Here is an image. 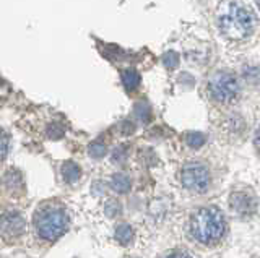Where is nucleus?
<instances>
[{
  "mask_svg": "<svg viewBox=\"0 0 260 258\" xmlns=\"http://www.w3.org/2000/svg\"><path fill=\"white\" fill-rule=\"evenodd\" d=\"M226 221L221 209L205 206L197 209L190 217V232L193 239L203 245H215L223 239Z\"/></svg>",
  "mask_w": 260,
  "mask_h": 258,
  "instance_id": "1",
  "label": "nucleus"
},
{
  "mask_svg": "<svg viewBox=\"0 0 260 258\" xmlns=\"http://www.w3.org/2000/svg\"><path fill=\"white\" fill-rule=\"evenodd\" d=\"M221 34L231 41H242L255 29V17L246 7L233 4L221 13L218 21Z\"/></svg>",
  "mask_w": 260,
  "mask_h": 258,
  "instance_id": "2",
  "label": "nucleus"
},
{
  "mask_svg": "<svg viewBox=\"0 0 260 258\" xmlns=\"http://www.w3.org/2000/svg\"><path fill=\"white\" fill-rule=\"evenodd\" d=\"M36 231L44 240L54 242L67 231L69 216L59 205H46L35 214Z\"/></svg>",
  "mask_w": 260,
  "mask_h": 258,
  "instance_id": "3",
  "label": "nucleus"
},
{
  "mask_svg": "<svg viewBox=\"0 0 260 258\" xmlns=\"http://www.w3.org/2000/svg\"><path fill=\"white\" fill-rule=\"evenodd\" d=\"M239 80L233 73H228V71H219V73L211 77L207 83L208 98L216 104H233L239 98Z\"/></svg>",
  "mask_w": 260,
  "mask_h": 258,
  "instance_id": "4",
  "label": "nucleus"
},
{
  "mask_svg": "<svg viewBox=\"0 0 260 258\" xmlns=\"http://www.w3.org/2000/svg\"><path fill=\"white\" fill-rule=\"evenodd\" d=\"M181 182L190 192L202 193L210 185V172L202 163H187L181 171Z\"/></svg>",
  "mask_w": 260,
  "mask_h": 258,
  "instance_id": "5",
  "label": "nucleus"
},
{
  "mask_svg": "<svg viewBox=\"0 0 260 258\" xmlns=\"http://www.w3.org/2000/svg\"><path fill=\"white\" fill-rule=\"evenodd\" d=\"M230 206L241 217H250L257 211V198L250 190H236L230 197Z\"/></svg>",
  "mask_w": 260,
  "mask_h": 258,
  "instance_id": "6",
  "label": "nucleus"
},
{
  "mask_svg": "<svg viewBox=\"0 0 260 258\" xmlns=\"http://www.w3.org/2000/svg\"><path fill=\"white\" fill-rule=\"evenodd\" d=\"M24 232V219L18 211H7L2 216V234L8 240L18 239Z\"/></svg>",
  "mask_w": 260,
  "mask_h": 258,
  "instance_id": "7",
  "label": "nucleus"
},
{
  "mask_svg": "<svg viewBox=\"0 0 260 258\" xmlns=\"http://www.w3.org/2000/svg\"><path fill=\"white\" fill-rule=\"evenodd\" d=\"M80 175H81V171L75 163L67 161V163L62 164V177H63L65 182H69V183L77 182L80 179Z\"/></svg>",
  "mask_w": 260,
  "mask_h": 258,
  "instance_id": "8",
  "label": "nucleus"
},
{
  "mask_svg": "<svg viewBox=\"0 0 260 258\" xmlns=\"http://www.w3.org/2000/svg\"><path fill=\"white\" fill-rule=\"evenodd\" d=\"M122 83L127 88L128 91H134L140 86V75H138L137 70L132 68H127L122 71Z\"/></svg>",
  "mask_w": 260,
  "mask_h": 258,
  "instance_id": "9",
  "label": "nucleus"
},
{
  "mask_svg": "<svg viewBox=\"0 0 260 258\" xmlns=\"http://www.w3.org/2000/svg\"><path fill=\"white\" fill-rule=\"evenodd\" d=\"M116 240L120 245H128L134 240V229L128 224H120L116 228Z\"/></svg>",
  "mask_w": 260,
  "mask_h": 258,
  "instance_id": "10",
  "label": "nucleus"
},
{
  "mask_svg": "<svg viewBox=\"0 0 260 258\" xmlns=\"http://www.w3.org/2000/svg\"><path fill=\"white\" fill-rule=\"evenodd\" d=\"M112 189L119 192V193H127L130 190V179L124 174H116L112 175V180H111Z\"/></svg>",
  "mask_w": 260,
  "mask_h": 258,
  "instance_id": "11",
  "label": "nucleus"
},
{
  "mask_svg": "<svg viewBox=\"0 0 260 258\" xmlns=\"http://www.w3.org/2000/svg\"><path fill=\"white\" fill-rule=\"evenodd\" d=\"M185 143L189 144L190 148L197 150V148L203 146V143H205V136L199 132H189V133H185Z\"/></svg>",
  "mask_w": 260,
  "mask_h": 258,
  "instance_id": "12",
  "label": "nucleus"
},
{
  "mask_svg": "<svg viewBox=\"0 0 260 258\" xmlns=\"http://www.w3.org/2000/svg\"><path fill=\"white\" fill-rule=\"evenodd\" d=\"M5 185L10 190H15V187H18L21 190V175L16 172V171H10L5 175Z\"/></svg>",
  "mask_w": 260,
  "mask_h": 258,
  "instance_id": "13",
  "label": "nucleus"
},
{
  "mask_svg": "<svg viewBox=\"0 0 260 258\" xmlns=\"http://www.w3.org/2000/svg\"><path fill=\"white\" fill-rule=\"evenodd\" d=\"M88 153H89V156H91V158L100 159V158H103L106 155V144L103 141H93L91 144H89Z\"/></svg>",
  "mask_w": 260,
  "mask_h": 258,
  "instance_id": "14",
  "label": "nucleus"
},
{
  "mask_svg": "<svg viewBox=\"0 0 260 258\" xmlns=\"http://www.w3.org/2000/svg\"><path fill=\"white\" fill-rule=\"evenodd\" d=\"M104 211L109 217H117L122 213V205L119 203L117 200H109L108 203H106V206H104Z\"/></svg>",
  "mask_w": 260,
  "mask_h": 258,
  "instance_id": "15",
  "label": "nucleus"
},
{
  "mask_svg": "<svg viewBox=\"0 0 260 258\" xmlns=\"http://www.w3.org/2000/svg\"><path fill=\"white\" fill-rule=\"evenodd\" d=\"M63 133H65V128L60 124H51V125H49V128H47L49 138H52V140H59Z\"/></svg>",
  "mask_w": 260,
  "mask_h": 258,
  "instance_id": "16",
  "label": "nucleus"
},
{
  "mask_svg": "<svg viewBox=\"0 0 260 258\" xmlns=\"http://www.w3.org/2000/svg\"><path fill=\"white\" fill-rule=\"evenodd\" d=\"M166 60H165V63H166V67H169V68H174L176 65H177V55L176 54H168L166 57H165Z\"/></svg>",
  "mask_w": 260,
  "mask_h": 258,
  "instance_id": "17",
  "label": "nucleus"
},
{
  "mask_svg": "<svg viewBox=\"0 0 260 258\" xmlns=\"http://www.w3.org/2000/svg\"><path fill=\"white\" fill-rule=\"evenodd\" d=\"M7 151H8V136L5 132H2V159L7 158Z\"/></svg>",
  "mask_w": 260,
  "mask_h": 258,
  "instance_id": "18",
  "label": "nucleus"
},
{
  "mask_svg": "<svg viewBox=\"0 0 260 258\" xmlns=\"http://www.w3.org/2000/svg\"><path fill=\"white\" fill-rule=\"evenodd\" d=\"M125 156V151L124 148H117V150H114V155H112V159L114 161H122Z\"/></svg>",
  "mask_w": 260,
  "mask_h": 258,
  "instance_id": "19",
  "label": "nucleus"
},
{
  "mask_svg": "<svg viewBox=\"0 0 260 258\" xmlns=\"http://www.w3.org/2000/svg\"><path fill=\"white\" fill-rule=\"evenodd\" d=\"M166 258H195V256H192L190 253H187V252H174V253L168 255Z\"/></svg>",
  "mask_w": 260,
  "mask_h": 258,
  "instance_id": "20",
  "label": "nucleus"
},
{
  "mask_svg": "<svg viewBox=\"0 0 260 258\" xmlns=\"http://www.w3.org/2000/svg\"><path fill=\"white\" fill-rule=\"evenodd\" d=\"M122 128H124V133L127 135V133H132L135 127H134L132 122H124V124H122Z\"/></svg>",
  "mask_w": 260,
  "mask_h": 258,
  "instance_id": "21",
  "label": "nucleus"
},
{
  "mask_svg": "<svg viewBox=\"0 0 260 258\" xmlns=\"http://www.w3.org/2000/svg\"><path fill=\"white\" fill-rule=\"evenodd\" d=\"M255 150H257L258 156H260V128H258L257 133H255Z\"/></svg>",
  "mask_w": 260,
  "mask_h": 258,
  "instance_id": "22",
  "label": "nucleus"
}]
</instances>
